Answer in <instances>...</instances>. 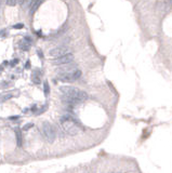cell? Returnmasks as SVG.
Wrapping results in <instances>:
<instances>
[{
  "label": "cell",
  "mask_w": 172,
  "mask_h": 173,
  "mask_svg": "<svg viewBox=\"0 0 172 173\" xmlns=\"http://www.w3.org/2000/svg\"><path fill=\"white\" fill-rule=\"evenodd\" d=\"M60 92L62 93V101L68 105H76V104L83 103L89 97L87 92L75 86H61Z\"/></svg>",
  "instance_id": "1"
},
{
  "label": "cell",
  "mask_w": 172,
  "mask_h": 173,
  "mask_svg": "<svg viewBox=\"0 0 172 173\" xmlns=\"http://www.w3.org/2000/svg\"><path fill=\"white\" fill-rule=\"evenodd\" d=\"M62 128L68 135H77L80 131L79 124L70 115H65L61 118Z\"/></svg>",
  "instance_id": "2"
},
{
  "label": "cell",
  "mask_w": 172,
  "mask_h": 173,
  "mask_svg": "<svg viewBox=\"0 0 172 173\" xmlns=\"http://www.w3.org/2000/svg\"><path fill=\"white\" fill-rule=\"evenodd\" d=\"M81 77V70L78 68H71V69L64 70L63 73L59 74L58 78L61 81H65V82H71L77 79H79Z\"/></svg>",
  "instance_id": "3"
},
{
  "label": "cell",
  "mask_w": 172,
  "mask_h": 173,
  "mask_svg": "<svg viewBox=\"0 0 172 173\" xmlns=\"http://www.w3.org/2000/svg\"><path fill=\"white\" fill-rule=\"evenodd\" d=\"M41 131H42L43 137L48 141L49 143H53L55 137H56V131L52 124L48 122V121H44L41 127Z\"/></svg>",
  "instance_id": "4"
},
{
  "label": "cell",
  "mask_w": 172,
  "mask_h": 173,
  "mask_svg": "<svg viewBox=\"0 0 172 173\" xmlns=\"http://www.w3.org/2000/svg\"><path fill=\"white\" fill-rule=\"evenodd\" d=\"M66 53H69L68 48L66 46H60V47H56V48L50 50L49 55L52 59H56V57H60V56H62V55H64Z\"/></svg>",
  "instance_id": "5"
},
{
  "label": "cell",
  "mask_w": 172,
  "mask_h": 173,
  "mask_svg": "<svg viewBox=\"0 0 172 173\" xmlns=\"http://www.w3.org/2000/svg\"><path fill=\"white\" fill-rule=\"evenodd\" d=\"M74 61V55L71 53H66L60 57H56V59H53V63L55 65H68L70 64L71 62Z\"/></svg>",
  "instance_id": "6"
},
{
  "label": "cell",
  "mask_w": 172,
  "mask_h": 173,
  "mask_svg": "<svg viewBox=\"0 0 172 173\" xmlns=\"http://www.w3.org/2000/svg\"><path fill=\"white\" fill-rule=\"evenodd\" d=\"M42 2L43 0H32V3H30V10H29L30 14H34V13L38 10V8L40 7V5H41Z\"/></svg>",
  "instance_id": "7"
},
{
  "label": "cell",
  "mask_w": 172,
  "mask_h": 173,
  "mask_svg": "<svg viewBox=\"0 0 172 173\" xmlns=\"http://www.w3.org/2000/svg\"><path fill=\"white\" fill-rule=\"evenodd\" d=\"M20 48H21L23 51H28V50H29V48H30V46L28 44V41L22 40L21 42H20Z\"/></svg>",
  "instance_id": "8"
},
{
  "label": "cell",
  "mask_w": 172,
  "mask_h": 173,
  "mask_svg": "<svg viewBox=\"0 0 172 173\" xmlns=\"http://www.w3.org/2000/svg\"><path fill=\"white\" fill-rule=\"evenodd\" d=\"M15 134H16V142H17V146L22 145V135H21V130L15 129Z\"/></svg>",
  "instance_id": "9"
},
{
  "label": "cell",
  "mask_w": 172,
  "mask_h": 173,
  "mask_svg": "<svg viewBox=\"0 0 172 173\" xmlns=\"http://www.w3.org/2000/svg\"><path fill=\"white\" fill-rule=\"evenodd\" d=\"M32 81L36 85H39L40 83V77L38 75H36V73H34L32 75Z\"/></svg>",
  "instance_id": "10"
},
{
  "label": "cell",
  "mask_w": 172,
  "mask_h": 173,
  "mask_svg": "<svg viewBox=\"0 0 172 173\" xmlns=\"http://www.w3.org/2000/svg\"><path fill=\"white\" fill-rule=\"evenodd\" d=\"M43 92H44V95H46V96H48L49 93H50V86H49V83L47 81L43 83Z\"/></svg>",
  "instance_id": "11"
},
{
  "label": "cell",
  "mask_w": 172,
  "mask_h": 173,
  "mask_svg": "<svg viewBox=\"0 0 172 173\" xmlns=\"http://www.w3.org/2000/svg\"><path fill=\"white\" fill-rule=\"evenodd\" d=\"M11 97H12V94H5V95L0 97V102H5V101L10 100Z\"/></svg>",
  "instance_id": "12"
},
{
  "label": "cell",
  "mask_w": 172,
  "mask_h": 173,
  "mask_svg": "<svg viewBox=\"0 0 172 173\" xmlns=\"http://www.w3.org/2000/svg\"><path fill=\"white\" fill-rule=\"evenodd\" d=\"M5 1H7V5L11 7H14L17 3V0H5Z\"/></svg>",
  "instance_id": "13"
},
{
  "label": "cell",
  "mask_w": 172,
  "mask_h": 173,
  "mask_svg": "<svg viewBox=\"0 0 172 173\" xmlns=\"http://www.w3.org/2000/svg\"><path fill=\"white\" fill-rule=\"evenodd\" d=\"M32 125H34V124H32V123H27V124H25V125L23 127V130H25V131H26V130L30 129V128H32Z\"/></svg>",
  "instance_id": "14"
},
{
  "label": "cell",
  "mask_w": 172,
  "mask_h": 173,
  "mask_svg": "<svg viewBox=\"0 0 172 173\" xmlns=\"http://www.w3.org/2000/svg\"><path fill=\"white\" fill-rule=\"evenodd\" d=\"M24 27V25L22 24V23H20V24H16V25H14L13 26V28H15V29H21V28H23Z\"/></svg>",
  "instance_id": "15"
},
{
  "label": "cell",
  "mask_w": 172,
  "mask_h": 173,
  "mask_svg": "<svg viewBox=\"0 0 172 173\" xmlns=\"http://www.w3.org/2000/svg\"><path fill=\"white\" fill-rule=\"evenodd\" d=\"M25 68H30V62L28 61L26 63V65H25Z\"/></svg>",
  "instance_id": "16"
},
{
  "label": "cell",
  "mask_w": 172,
  "mask_h": 173,
  "mask_svg": "<svg viewBox=\"0 0 172 173\" xmlns=\"http://www.w3.org/2000/svg\"><path fill=\"white\" fill-rule=\"evenodd\" d=\"M20 1V5H24L25 3V0H19Z\"/></svg>",
  "instance_id": "17"
},
{
  "label": "cell",
  "mask_w": 172,
  "mask_h": 173,
  "mask_svg": "<svg viewBox=\"0 0 172 173\" xmlns=\"http://www.w3.org/2000/svg\"><path fill=\"white\" fill-rule=\"evenodd\" d=\"M19 117H16V116H14V117H10V119H12V120H15V119H17Z\"/></svg>",
  "instance_id": "18"
},
{
  "label": "cell",
  "mask_w": 172,
  "mask_h": 173,
  "mask_svg": "<svg viewBox=\"0 0 172 173\" xmlns=\"http://www.w3.org/2000/svg\"><path fill=\"white\" fill-rule=\"evenodd\" d=\"M32 0H25V2H28V3H29V5H30V3H32Z\"/></svg>",
  "instance_id": "19"
}]
</instances>
